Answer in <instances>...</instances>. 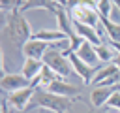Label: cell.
I'll list each match as a JSON object with an SVG mask.
<instances>
[{
    "label": "cell",
    "instance_id": "6da1fadb",
    "mask_svg": "<svg viewBox=\"0 0 120 113\" xmlns=\"http://www.w3.org/2000/svg\"><path fill=\"white\" fill-rule=\"evenodd\" d=\"M32 38L30 26L28 23L22 19L21 9H15L8 15L6 23H4V30H2V43L4 49H21L24 47V43Z\"/></svg>",
    "mask_w": 120,
    "mask_h": 113
},
{
    "label": "cell",
    "instance_id": "7a4b0ae2",
    "mask_svg": "<svg viewBox=\"0 0 120 113\" xmlns=\"http://www.w3.org/2000/svg\"><path fill=\"white\" fill-rule=\"evenodd\" d=\"M71 105H73V98L52 94L45 89H36V94L30 102V107H45L54 113H66L71 109Z\"/></svg>",
    "mask_w": 120,
    "mask_h": 113
},
{
    "label": "cell",
    "instance_id": "3957f363",
    "mask_svg": "<svg viewBox=\"0 0 120 113\" xmlns=\"http://www.w3.org/2000/svg\"><path fill=\"white\" fill-rule=\"evenodd\" d=\"M68 15H69V19L73 23H82V24H90V26H96L99 23L98 9L88 6V4H81L79 0H69Z\"/></svg>",
    "mask_w": 120,
    "mask_h": 113
},
{
    "label": "cell",
    "instance_id": "277c9868",
    "mask_svg": "<svg viewBox=\"0 0 120 113\" xmlns=\"http://www.w3.org/2000/svg\"><path fill=\"white\" fill-rule=\"evenodd\" d=\"M43 62H45V66H49L54 73L64 75V77L71 75V72H73V66H71L69 58H68L62 51H56V49H51V47H49V51L45 53Z\"/></svg>",
    "mask_w": 120,
    "mask_h": 113
},
{
    "label": "cell",
    "instance_id": "5b68a950",
    "mask_svg": "<svg viewBox=\"0 0 120 113\" xmlns=\"http://www.w3.org/2000/svg\"><path fill=\"white\" fill-rule=\"evenodd\" d=\"M118 83H120V70L112 62L107 64L105 68L98 70V73L92 81V85H96V87H116Z\"/></svg>",
    "mask_w": 120,
    "mask_h": 113
},
{
    "label": "cell",
    "instance_id": "8992f818",
    "mask_svg": "<svg viewBox=\"0 0 120 113\" xmlns=\"http://www.w3.org/2000/svg\"><path fill=\"white\" fill-rule=\"evenodd\" d=\"M68 58H69V62H71V66H73V72L82 79V83L84 85H92V81H94V77H96V66H90V64H86L84 60H81L79 56H77V53H71V55H68Z\"/></svg>",
    "mask_w": 120,
    "mask_h": 113
},
{
    "label": "cell",
    "instance_id": "52a82bcc",
    "mask_svg": "<svg viewBox=\"0 0 120 113\" xmlns=\"http://www.w3.org/2000/svg\"><path fill=\"white\" fill-rule=\"evenodd\" d=\"M34 94H36V87L30 85V87H26V89H21V90H15V92H9L6 100H8V104H9L13 109H19V111H21V109H26V107L30 105Z\"/></svg>",
    "mask_w": 120,
    "mask_h": 113
},
{
    "label": "cell",
    "instance_id": "ba28073f",
    "mask_svg": "<svg viewBox=\"0 0 120 113\" xmlns=\"http://www.w3.org/2000/svg\"><path fill=\"white\" fill-rule=\"evenodd\" d=\"M30 85H32V81L26 79L22 73H2V89L8 94L15 92V90H21V89H26Z\"/></svg>",
    "mask_w": 120,
    "mask_h": 113
},
{
    "label": "cell",
    "instance_id": "9c48e42d",
    "mask_svg": "<svg viewBox=\"0 0 120 113\" xmlns=\"http://www.w3.org/2000/svg\"><path fill=\"white\" fill-rule=\"evenodd\" d=\"M47 51H49V43L41 40H34V38H30L22 47V55L26 58H36V60H43Z\"/></svg>",
    "mask_w": 120,
    "mask_h": 113
},
{
    "label": "cell",
    "instance_id": "30bf717a",
    "mask_svg": "<svg viewBox=\"0 0 120 113\" xmlns=\"http://www.w3.org/2000/svg\"><path fill=\"white\" fill-rule=\"evenodd\" d=\"M45 90H49V92H52V94L68 96V98H81V96H79V94H81V89H77V87H73V85H69V83H66V81H62V79L52 81Z\"/></svg>",
    "mask_w": 120,
    "mask_h": 113
},
{
    "label": "cell",
    "instance_id": "8fae6325",
    "mask_svg": "<svg viewBox=\"0 0 120 113\" xmlns=\"http://www.w3.org/2000/svg\"><path fill=\"white\" fill-rule=\"evenodd\" d=\"M116 90H120V85H116V87H94L92 92H90L92 105H94V107H101L103 104L109 102V98H111Z\"/></svg>",
    "mask_w": 120,
    "mask_h": 113
},
{
    "label": "cell",
    "instance_id": "7c38bea8",
    "mask_svg": "<svg viewBox=\"0 0 120 113\" xmlns=\"http://www.w3.org/2000/svg\"><path fill=\"white\" fill-rule=\"evenodd\" d=\"M73 28H75V34L81 36L82 40H86V41H90V43H94V45H101V40H103V38L98 34V30H96L94 26L82 24V23H73Z\"/></svg>",
    "mask_w": 120,
    "mask_h": 113
},
{
    "label": "cell",
    "instance_id": "4fadbf2b",
    "mask_svg": "<svg viewBox=\"0 0 120 113\" xmlns=\"http://www.w3.org/2000/svg\"><path fill=\"white\" fill-rule=\"evenodd\" d=\"M77 56H79L81 60H84L86 64H90V66H96V64L99 62V56H98V53H96V45L90 43V41H86V40H84L82 45L79 47Z\"/></svg>",
    "mask_w": 120,
    "mask_h": 113
},
{
    "label": "cell",
    "instance_id": "5bb4252c",
    "mask_svg": "<svg viewBox=\"0 0 120 113\" xmlns=\"http://www.w3.org/2000/svg\"><path fill=\"white\" fill-rule=\"evenodd\" d=\"M28 9H47V11H52L56 15V11L60 9V6L54 4L52 0H24L21 11H28Z\"/></svg>",
    "mask_w": 120,
    "mask_h": 113
},
{
    "label": "cell",
    "instance_id": "9a60e30c",
    "mask_svg": "<svg viewBox=\"0 0 120 113\" xmlns=\"http://www.w3.org/2000/svg\"><path fill=\"white\" fill-rule=\"evenodd\" d=\"M43 66H45V62L43 60H36V58H24V64H22V75L26 77V79H36L39 73H41V70H43Z\"/></svg>",
    "mask_w": 120,
    "mask_h": 113
},
{
    "label": "cell",
    "instance_id": "2e32d148",
    "mask_svg": "<svg viewBox=\"0 0 120 113\" xmlns=\"http://www.w3.org/2000/svg\"><path fill=\"white\" fill-rule=\"evenodd\" d=\"M32 38H34V40L47 41V43H54V41L66 40L68 36H66L62 30H38V32H32Z\"/></svg>",
    "mask_w": 120,
    "mask_h": 113
},
{
    "label": "cell",
    "instance_id": "e0dca14e",
    "mask_svg": "<svg viewBox=\"0 0 120 113\" xmlns=\"http://www.w3.org/2000/svg\"><path fill=\"white\" fill-rule=\"evenodd\" d=\"M99 23H101L103 30L107 32V40L120 41V23H114L109 17H99Z\"/></svg>",
    "mask_w": 120,
    "mask_h": 113
},
{
    "label": "cell",
    "instance_id": "ac0fdd59",
    "mask_svg": "<svg viewBox=\"0 0 120 113\" xmlns=\"http://www.w3.org/2000/svg\"><path fill=\"white\" fill-rule=\"evenodd\" d=\"M56 79H58V73H54L49 66H43V70H41V73H39V77H38L41 89H47V87H49L52 81H56Z\"/></svg>",
    "mask_w": 120,
    "mask_h": 113
},
{
    "label": "cell",
    "instance_id": "d6986e66",
    "mask_svg": "<svg viewBox=\"0 0 120 113\" xmlns=\"http://www.w3.org/2000/svg\"><path fill=\"white\" fill-rule=\"evenodd\" d=\"M96 53H98V56H99V60H103V62H112V58L116 56L114 55V49L112 47H109V45H96Z\"/></svg>",
    "mask_w": 120,
    "mask_h": 113
},
{
    "label": "cell",
    "instance_id": "ffe728a7",
    "mask_svg": "<svg viewBox=\"0 0 120 113\" xmlns=\"http://www.w3.org/2000/svg\"><path fill=\"white\" fill-rule=\"evenodd\" d=\"M112 8H114L112 0H98V13H99V17H109L111 19Z\"/></svg>",
    "mask_w": 120,
    "mask_h": 113
},
{
    "label": "cell",
    "instance_id": "44dd1931",
    "mask_svg": "<svg viewBox=\"0 0 120 113\" xmlns=\"http://www.w3.org/2000/svg\"><path fill=\"white\" fill-rule=\"evenodd\" d=\"M22 2L24 0H0V8H2V11L4 13H11V11H15V9H21L22 8Z\"/></svg>",
    "mask_w": 120,
    "mask_h": 113
},
{
    "label": "cell",
    "instance_id": "7402d4cb",
    "mask_svg": "<svg viewBox=\"0 0 120 113\" xmlns=\"http://www.w3.org/2000/svg\"><path fill=\"white\" fill-rule=\"evenodd\" d=\"M107 105H109V107H116V109H120V90H116V92L109 98Z\"/></svg>",
    "mask_w": 120,
    "mask_h": 113
},
{
    "label": "cell",
    "instance_id": "603a6c76",
    "mask_svg": "<svg viewBox=\"0 0 120 113\" xmlns=\"http://www.w3.org/2000/svg\"><path fill=\"white\" fill-rule=\"evenodd\" d=\"M2 113H11V109H9V104H8V100H4V102H2Z\"/></svg>",
    "mask_w": 120,
    "mask_h": 113
},
{
    "label": "cell",
    "instance_id": "cb8c5ba5",
    "mask_svg": "<svg viewBox=\"0 0 120 113\" xmlns=\"http://www.w3.org/2000/svg\"><path fill=\"white\" fill-rule=\"evenodd\" d=\"M109 47H112V49H116V51L120 53V41H111V40H109Z\"/></svg>",
    "mask_w": 120,
    "mask_h": 113
},
{
    "label": "cell",
    "instance_id": "d4e9b609",
    "mask_svg": "<svg viewBox=\"0 0 120 113\" xmlns=\"http://www.w3.org/2000/svg\"><path fill=\"white\" fill-rule=\"evenodd\" d=\"M52 2H54V4H58L60 8H66V6L69 4V0H52Z\"/></svg>",
    "mask_w": 120,
    "mask_h": 113
},
{
    "label": "cell",
    "instance_id": "484cf974",
    "mask_svg": "<svg viewBox=\"0 0 120 113\" xmlns=\"http://www.w3.org/2000/svg\"><path fill=\"white\" fill-rule=\"evenodd\" d=\"M112 64H114V66H116V68L120 70V53H118V55H116V56L112 58Z\"/></svg>",
    "mask_w": 120,
    "mask_h": 113
},
{
    "label": "cell",
    "instance_id": "4316f807",
    "mask_svg": "<svg viewBox=\"0 0 120 113\" xmlns=\"http://www.w3.org/2000/svg\"><path fill=\"white\" fill-rule=\"evenodd\" d=\"M114 113H120V109H116V111H114Z\"/></svg>",
    "mask_w": 120,
    "mask_h": 113
}]
</instances>
